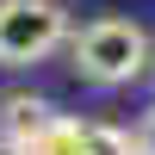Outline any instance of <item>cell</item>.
<instances>
[{
  "label": "cell",
  "mask_w": 155,
  "mask_h": 155,
  "mask_svg": "<svg viewBox=\"0 0 155 155\" xmlns=\"http://www.w3.org/2000/svg\"><path fill=\"white\" fill-rule=\"evenodd\" d=\"M31 155H81V118H50L44 130L31 137Z\"/></svg>",
  "instance_id": "cell-4"
},
{
  "label": "cell",
  "mask_w": 155,
  "mask_h": 155,
  "mask_svg": "<svg viewBox=\"0 0 155 155\" xmlns=\"http://www.w3.org/2000/svg\"><path fill=\"white\" fill-rule=\"evenodd\" d=\"M50 118H56V106H50V99H37V93H6V99H0V130L19 137V143H31Z\"/></svg>",
  "instance_id": "cell-3"
},
{
  "label": "cell",
  "mask_w": 155,
  "mask_h": 155,
  "mask_svg": "<svg viewBox=\"0 0 155 155\" xmlns=\"http://www.w3.org/2000/svg\"><path fill=\"white\" fill-rule=\"evenodd\" d=\"M130 143H137V155H155V106L137 118V130H130Z\"/></svg>",
  "instance_id": "cell-6"
},
{
  "label": "cell",
  "mask_w": 155,
  "mask_h": 155,
  "mask_svg": "<svg viewBox=\"0 0 155 155\" xmlns=\"http://www.w3.org/2000/svg\"><path fill=\"white\" fill-rule=\"evenodd\" d=\"M0 155H31V143H19V137H6V130H0Z\"/></svg>",
  "instance_id": "cell-7"
},
{
  "label": "cell",
  "mask_w": 155,
  "mask_h": 155,
  "mask_svg": "<svg viewBox=\"0 0 155 155\" xmlns=\"http://www.w3.org/2000/svg\"><path fill=\"white\" fill-rule=\"evenodd\" d=\"M81 155H137V143L112 124H81Z\"/></svg>",
  "instance_id": "cell-5"
},
{
  "label": "cell",
  "mask_w": 155,
  "mask_h": 155,
  "mask_svg": "<svg viewBox=\"0 0 155 155\" xmlns=\"http://www.w3.org/2000/svg\"><path fill=\"white\" fill-rule=\"evenodd\" d=\"M68 62L87 87H130L149 68V31L137 19H87L81 31H68Z\"/></svg>",
  "instance_id": "cell-1"
},
{
  "label": "cell",
  "mask_w": 155,
  "mask_h": 155,
  "mask_svg": "<svg viewBox=\"0 0 155 155\" xmlns=\"http://www.w3.org/2000/svg\"><path fill=\"white\" fill-rule=\"evenodd\" d=\"M68 44V6L62 0H0V68L50 62Z\"/></svg>",
  "instance_id": "cell-2"
}]
</instances>
